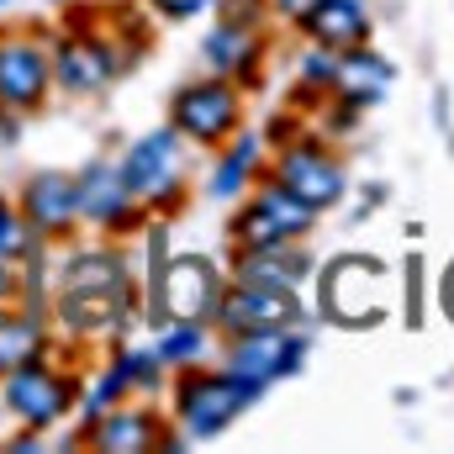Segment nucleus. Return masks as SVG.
Instances as JSON below:
<instances>
[{"instance_id": "f257e3e1", "label": "nucleus", "mask_w": 454, "mask_h": 454, "mask_svg": "<svg viewBox=\"0 0 454 454\" xmlns=\"http://www.w3.org/2000/svg\"><path fill=\"white\" fill-rule=\"evenodd\" d=\"M0 407L16 428L27 434H53L59 423H69V412L80 407V375L53 364L48 354L16 364L11 375H0Z\"/></svg>"}, {"instance_id": "f03ea898", "label": "nucleus", "mask_w": 454, "mask_h": 454, "mask_svg": "<svg viewBox=\"0 0 454 454\" xmlns=\"http://www.w3.org/2000/svg\"><path fill=\"white\" fill-rule=\"evenodd\" d=\"M48 59H53V90L74 101L101 96L127 64L112 37H101L85 21H64V32H48Z\"/></svg>"}, {"instance_id": "7ed1b4c3", "label": "nucleus", "mask_w": 454, "mask_h": 454, "mask_svg": "<svg viewBox=\"0 0 454 454\" xmlns=\"http://www.w3.org/2000/svg\"><path fill=\"white\" fill-rule=\"evenodd\" d=\"M259 391L227 370H191L175 386V418L185 428V439H217L223 428L238 423V412L254 402Z\"/></svg>"}, {"instance_id": "20e7f679", "label": "nucleus", "mask_w": 454, "mask_h": 454, "mask_svg": "<svg viewBox=\"0 0 454 454\" xmlns=\"http://www.w3.org/2000/svg\"><path fill=\"white\" fill-rule=\"evenodd\" d=\"M217 296H223V275L212 259L201 254H180V259H164V270L153 275V291H148V307H153V328L164 323H212L217 312Z\"/></svg>"}, {"instance_id": "39448f33", "label": "nucleus", "mask_w": 454, "mask_h": 454, "mask_svg": "<svg viewBox=\"0 0 454 454\" xmlns=\"http://www.w3.org/2000/svg\"><path fill=\"white\" fill-rule=\"evenodd\" d=\"M53 96V59L48 32L32 27H0V106L5 112H43Z\"/></svg>"}, {"instance_id": "423d86ee", "label": "nucleus", "mask_w": 454, "mask_h": 454, "mask_svg": "<svg viewBox=\"0 0 454 454\" xmlns=\"http://www.w3.org/2000/svg\"><path fill=\"white\" fill-rule=\"evenodd\" d=\"M116 169H121L132 201H137L143 212H153V207H164V201L180 196V180H185V137H180L175 127L143 132V137L116 159Z\"/></svg>"}, {"instance_id": "0eeeda50", "label": "nucleus", "mask_w": 454, "mask_h": 454, "mask_svg": "<svg viewBox=\"0 0 454 454\" xmlns=\"http://www.w3.org/2000/svg\"><path fill=\"white\" fill-rule=\"evenodd\" d=\"M238 121H243V101H238L232 80H223V74H212V80H185V85L175 90V101H169V127H175L185 143H196V148L227 143V137L238 132Z\"/></svg>"}, {"instance_id": "6e6552de", "label": "nucleus", "mask_w": 454, "mask_h": 454, "mask_svg": "<svg viewBox=\"0 0 454 454\" xmlns=\"http://www.w3.org/2000/svg\"><path fill=\"white\" fill-rule=\"evenodd\" d=\"M48 323L74 343L121 339L137 323V291H53Z\"/></svg>"}, {"instance_id": "1a4fd4ad", "label": "nucleus", "mask_w": 454, "mask_h": 454, "mask_svg": "<svg viewBox=\"0 0 454 454\" xmlns=\"http://www.w3.org/2000/svg\"><path fill=\"white\" fill-rule=\"evenodd\" d=\"M317 223V207H307L301 196H291L280 180H270L232 223V248H275V243H296Z\"/></svg>"}, {"instance_id": "9d476101", "label": "nucleus", "mask_w": 454, "mask_h": 454, "mask_svg": "<svg viewBox=\"0 0 454 454\" xmlns=\"http://www.w3.org/2000/svg\"><path fill=\"white\" fill-rule=\"evenodd\" d=\"M16 207H21V217L37 227V238L53 248V243H69L74 232H80V185H74V175L69 169H37V175H27L21 185H16Z\"/></svg>"}, {"instance_id": "9b49d317", "label": "nucleus", "mask_w": 454, "mask_h": 454, "mask_svg": "<svg viewBox=\"0 0 454 454\" xmlns=\"http://www.w3.org/2000/svg\"><path fill=\"white\" fill-rule=\"evenodd\" d=\"M212 323H223L227 339L259 333V328H296L301 323V301H296V291H280V286L232 280V286H223V296H217Z\"/></svg>"}, {"instance_id": "f8f14e48", "label": "nucleus", "mask_w": 454, "mask_h": 454, "mask_svg": "<svg viewBox=\"0 0 454 454\" xmlns=\"http://www.w3.org/2000/svg\"><path fill=\"white\" fill-rule=\"evenodd\" d=\"M307 354V339L296 328H259V333H238L227 348V375L248 380L254 391H264L275 375H291Z\"/></svg>"}, {"instance_id": "ddd939ff", "label": "nucleus", "mask_w": 454, "mask_h": 454, "mask_svg": "<svg viewBox=\"0 0 454 454\" xmlns=\"http://www.w3.org/2000/svg\"><path fill=\"white\" fill-rule=\"evenodd\" d=\"M74 185H80V217L90 227H101V232H127V227L137 223V212H143L112 159H90L74 175Z\"/></svg>"}, {"instance_id": "4468645a", "label": "nucleus", "mask_w": 454, "mask_h": 454, "mask_svg": "<svg viewBox=\"0 0 454 454\" xmlns=\"http://www.w3.org/2000/svg\"><path fill=\"white\" fill-rule=\"evenodd\" d=\"M53 291H137L132 280V264L127 254L112 243H96V248H64L48 270Z\"/></svg>"}, {"instance_id": "2eb2a0df", "label": "nucleus", "mask_w": 454, "mask_h": 454, "mask_svg": "<svg viewBox=\"0 0 454 454\" xmlns=\"http://www.w3.org/2000/svg\"><path fill=\"white\" fill-rule=\"evenodd\" d=\"M159 439H164L159 412L127 407V402H116L112 412H101L96 423L80 428V444L85 450H101V454H143V450H159Z\"/></svg>"}, {"instance_id": "dca6fc26", "label": "nucleus", "mask_w": 454, "mask_h": 454, "mask_svg": "<svg viewBox=\"0 0 454 454\" xmlns=\"http://www.w3.org/2000/svg\"><path fill=\"white\" fill-rule=\"evenodd\" d=\"M275 180L291 191V196H301L307 207H333L343 196V169L339 159H328L323 148H312V143H296V148H286L280 153V164H275Z\"/></svg>"}, {"instance_id": "f3484780", "label": "nucleus", "mask_w": 454, "mask_h": 454, "mask_svg": "<svg viewBox=\"0 0 454 454\" xmlns=\"http://www.w3.org/2000/svg\"><path fill=\"white\" fill-rule=\"evenodd\" d=\"M53 348V323L37 301H16V307H0V375H11L16 364L37 359Z\"/></svg>"}, {"instance_id": "a211bd4d", "label": "nucleus", "mask_w": 454, "mask_h": 454, "mask_svg": "<svg viewBox=\"0 0 454 454\" xmlns=\"http://www.w3.org/2000/svg\"><path fill=\"white\" fill-rule=\"evenodd\" d=\"M232 280H254V286L296 291V280H307V254H301L296 243H275V248H238V259H232Z\"/></svg>"}, {"instance_id": "6ab92c4d", "label": "nucleus", "mask_w": 454, "mask_h": 454, "mask_svg": "<svg viewBox=\"0 0 454 454\" xmlns=\"http://www.w3.org/2000/svg\"><path fill=\"white\" fill-rule=\"evenodd\" d=\"M201 53H207V64L223 74V80H238V74H248L254 64H259V32H254V21H217L212 32H207V43H201Z\"/></svg>"}, {"instance_id": "aec40b11", "label": "nucleus", "mask_w": 454, "mask_h": 454, "mask_svg": "<svg viewBox=\"0 0 454 454\" xmlns=\"http://www.w3.org/2000/svg\"><path fill=\"white\" fill-rule=\"evenodd\" d=\"M301 27H307V37H312L317 48H333V53L364 43V32H370L359 0H317V5L301 16Z\"/></svg>"}, {"instance_id": "412c9836", "label": "nucleus", "mask_w": 454, "mask_h": 454, "mask_svg": "<svg viewBox=\"0 0 454 454\" xmlns=\"http://www.w3.org/2000/svg\"><path fill=\"white\" fill-rule=\"evenodd\" d=\"M43 238H37V227L21 217V207H16V196H0V259L5 264H43Z\"/></svg>"}, {"instance_id": "4be33fe9", "label": "nucleus", "mask_w": 454, "mask_h": 454, "mask_svg": "<svg viewBox=\"0 0 454 454\" xmlns=\"http://www.w3.org/2000/svg\"><path fill=\"white\" fill-rule=\"evenodd\" d=\"M254 164H259V143H254V137H238L223 159H217V169H212V180H207V196H212V201H238V196L248 191Z\"/></svg>"}, {"instance_id": "5701e85b", "label": "nucleus", "mask_w": 454, "mask_h": 454, "mask_svg": "<svg viewBox=\"0 0 454 454\" xmlns=\"http://www.w3.org/2000/svg\"><path fill=\"white\" fill-rule=\"evenodd\" d=\"M333 85H339L348 101H375V96L391 85V69H386L380 59H370V53H348V59H339Z\"/></svg>"}, {"instance_id": "b1692460", "label": "nucleus", "mask_w": 454, "mask_h": 454, "mask_svg": "<svg viewBox=\"0 0 454 454\" xmlns=\"http://www.w3.org/2000/svg\"><path fill=\"white\" fill-rule=\"evenodd\" d=\"M201 348H207V323H164V328H153V354L164 359V364H196L201 359Z\"/></svg>"}, {"instance_id": "393cba45", "label": "nucleus", "mask_w": 454, "mask_h": 454, "mask_svg": "<svg viewBox=\"0 0 454 454\" xmlns=\"http://www.w3.org/2000/svg\"><path fill=\"white\" fill-rule=\"evenodd\" d=\"M153 16H164V21H196V16H207L217 0H143Z\"/></svg>"}, {"instance_id": "a878e982", "label": "nucleus", "mask_w": 454, "mask_h": 454, "mask_svg": "<svg viewBox=\"0 0 454 454\" xmlns=\"http://www.w3.org/2000/svg\"><path fill=\"white\" fill-rule=\"evenodd\" d=\"M301 69H307V80H312V85H333L339 59H333V48H317V53H307V59H301Z\"/></svg>"}, {"instance_id": "bb28decb", "label": "nucleus", "mask_w": 454, "mask_h": 454, "mask_svg": "<svg viewBox=\"0 0 454 454\" xmlns=\"http://www.w3.org/2000/svg\"><path fill=\"white\" fill-rule=\"evenodd\" d=\"M0 450H5V454H48V444H43V434H27V428H16V439H5Z\"/></svg>"}, {"instance_id": "cd10ccee", "label": "nucleus", "mask_w": 454, "mask_h": 454, "mask_svg": "<svg viewBox=\"0 0 454 454\" xmlns=\"http://www.w3.org/2000/svg\"><path fill=\"white\" fill-rule=\"evenodd\" d=\"M164 259H169L164 254V227H148V280L164 270Z\"/></svg>"}, {"instance_id": "c85d7f7f", "label": "nucleus", "mask_w": 454, "mask_h": 454, "mask_svg": "<svg viewBox=\"0 0 454 454\" xmlns=\"http://www.w3.org/2000/svg\"><path fill=\"white\" fill-rule=\"evenodd\" d=\"M16 132H21V112H5V106H0V148H11Z\"/></svg>"}, {"instance_id": "c756f323", "label": "nucleus", "mask_w": 454, "mask_h": 454, "mask_svg": "<svg viewBox=\"0 0 454 454\" xmlns=\"http://www.w3.org/2000/svg\"><path fill=\"white\" fill-rule=\"evenodd\" d=\"M275 5H280V11H286V16H307V11H312V5H317V0H275Z\"/></svg>"}, {"instance_id": "7c9ffc66", "label": "nucleus", "mask_w": 454, "mask_h": 454, "mask_svg": "<svg viewBox=\"0 0 454 454\" xmlns=\"http://www.w3.org/2000/svg\"><path fill=\"white\" fill-rule=\"evenodd\" d=\"M48 5H74V0H48Z\"/></svg>"}, {"instance_id": "2f4dec72", "label": "nucleus", "mask_w": 454, "mask_h": 454, "mask_svg": "<svg viewBox=\"0 0 454 454\" xmlns=\"http://www.w3.org/2000/svg\"><path fill=\"white\" fill-rule=\"evenodd\" d=\"M5 5H11V0H0V11H5Z\"/></svg>"}, {"instance_id": "473e14b6", "label": "nucleus", "mask_w": 454, "mask_h": 454, "mask_svg": "<svg viewBox=\"0 0 454 454\" xmlns=\"http://www.w3.org/2000/svg\"><path fill=\"white\" fill-rule=\"evenodd\" d=\"M450 286H454V280H450Z\"/></svg>"}]
</instances>
